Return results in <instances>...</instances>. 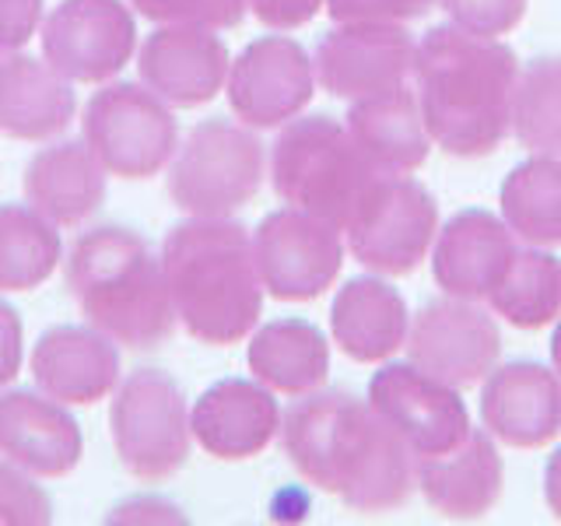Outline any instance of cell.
<instances>
[{
	"mask_svg": "<svg viewBox=\"0 0 561 526\" xmlns=\"http://www.w3.org/2000/svg\"><path fill=\"white\" fill-rule=\"evenodd\" d=\"M280 449L302 478L355 513H393L417 488V456L373 403L316 390L280 414Z\"/></svg>",
	"mask_w": 561,
	"mask_h": 526,
	"instance_id": "1",
	"label": "cell"
},
{
	"mask_svg": "<svg viewBox=\"0 0 561 526\" xmlns=\"http://www.w3.org/2000/svg\"><path fill=\"white\" fill-rule=\"evenodd\" d=\"M519 57L502 39H481L456 25H435L414 53L417 105L438 151L484 158L508 137V105Z\"/></svg>",
	"mask_w": 561,
	"mask_h": 526,
	"instance_id": "2",
	"label": "cell"
},
{
	"mask_svg": "<svg viewBox=\"0 0 561 526\" xmlns=\"http://www.w3.org/2000/svg\"><path fill=\"white\" fill-rule=\"evenodd\" d=\"M162 271L175 320L193 341L228 347L250 338L263 316L253 236L232 218H190L169 228Z\"/></svg>",
	"mask_w": 561,
	"mask_h": 526,
	"instance_id": "3",
	"label": "cell"
},
{
	"mask_svg": "<svg viewBox=\"0 0 561 526\" xmlns=\"http://www.w3.org/2000/svg\"><path fill=\"white\" fill-rule=\"evenodd\" d=\"M67 288L81 316L130 351L162 347L175 330L162 256L134 228L99 225L67 253Z\"/></svg>",
	"mask_w": 561,
	"mask_h": 526,
	"instance_id": "4",
	"label": "cell"
},
{
	"mask_svg": "<svg viewBox=\"0 0 561 526\" xmlns=\"http://www.w3.org/2000/svg\"><path fill=\"white\" fill-rule=\"evenodd\" d=\"M379 169L333 116H295L271 148V183L288 207L337 225L341 232L358 215Z\"/></svg>",
	"mask_w": 561,
	"mask_h": 526,
	"instance_id": "5",
	"label": "cell"
},
{
	"mask_svg": "<svg viewBox=\"0 0 561 526\" xmlns=\"http://www.w3.org/2000/svg\"><path fill=\"white\" fill-rule=\"evenodd\" d=\"M267 175L263 151L253 127L232 119L197 123L175 148L165 190L169 201L190 218H232L250 207Z\"/></svg>",
	"mask_w": 561,
	"mask_h": 526,
	"instance_id": "6",
	"label": "cell"
},
{
	"mask_svg": "<svg viewBox=\"0 0 561 526\" xmlns=\"http://www.w3.org/2000/svg\"><path fill=\"white\" fill-rule=\"evenodd\" d=\"M110 435L123 470L145 484L175 478L193 446L186 397L162 368H137L113 390Z\"/></svg>",
	"mask_w": 561,
	"mask_h": 526,
	"instance_id": "7",
	"label": "cell"
},
{
	"mask_svg": "<svg viewBox=\"0 0 561 526\" xmlns=\"http://www.w3.org/2000/svg\"><path fill=\"white\" fill-rule=\"evenodd\" d=\"M81 134L102 169L119 180H151L180 148L172 105L134 81H105L84 105Z\"/></svg>",
	"mask_w": 561,
	"mask_h": 526,
	"instance_id": "8",
	"label": "cell"
},
{
	"mask_svg": "<svg viewBox=\"0 0 561 526\" xmlns=\"http://www.w3.org/2000/svg\"><path fill=\"white\" fill-rule=\"evenodd\" d=\"M347 250L379 277L414 274L438 236V204L411 175H379L358 215L351 218Z\"/></svg>",
	"mask_w": 561,
	"mask_h": 526,
	"instance_id": "9",
	"label": "cell"
},
{
	"mask_svg": "<svg viewBox=\"0 0 561 526\" xmlns=\"http://www.w3.org/2000/svg\"><path fill=\"white\" fill-rule=\"evenodd\" d=\"M263 291L277 302H312L333 288L344 267L341 228L298 207L271 210L253 232Z\"/></svg>",
	"mask_w": 561,
	"mask_h": 526,
	"instance_id": "10",
	"label": "cell"
},
{
	"mask_svg": "<svg viewBox=\"0 0 561 526\" xmlns=\"http://www.w3.org/2000/svg\"><path fill=\"white\" fill-rule=\"evenodd\" d=\"M39 35L43 60L75 84L113 81L137 49V25L123 0H60Z\"/></svg>",
	"mask_w": 561,
	"mask_h": 526,
	"instance_id": "11",
	"label": "cell"
},
{
	"mask_svg": "<svg viewBox=\"0 0 561 526\" xmlns=\"http://www.w3.org/2000/svg\"><path fill=\"white\" fill-rule=\"evenodd\" d=\"M228 105L253 130L285 127L316 95L312 57L288 35H260L228 67Z\"/></svg>",
	"mask_w": 561,
	"mask_h": 526,
	"instance_id": "12",
	"label": "cell"
},
{
	"mask_svg": "<svg viewBox=\"0 0 561 526\" xmlns=\"http://www.w3.org/2000/svg\"><path fill=\"white\" fill-rule=\"evenodd\" d=\"M411 365L456 390L478 386L502 358V333L495 316L470 298H435L421 306L408 330Z\"/></svg>",
	"mask_w": 561,
	"mask_h": 526,
	"instance_id": "13",
	"label": "cell"
},
{
	"mask_svg": "<svg viewBox=\"0 0 561 526\" xmlns=\"http://www.w3.org/2000/svg\"><path fill=\"white\" fill-rule=\"evenodd\" d=\"M417 43L403 25L347 22L330 28L312 53L316 84L333 99H373L397 92L414 75Z\"/></svg>",
	"mask_w": 561,
	"mask_h": 526,
	"instance_id": "14",
	"label": "cell"
},
{
	"mask_svg": "<svg viewBox=\"0 0 561 526\" xmlns=\"http://www.w3.org/2000/svg\"><path fill=\"white\" fill-rule=\"evenodd\" d=\"M368 403L403 435L417 460L443 456L470 435V411L460 390L411 362L382 365L368 379Z\"/></svg>",
	"mask_w": 561,
	"mask_h": 526,
	"instance_id": "15",
	"label": "cell"
},
{
	"mask_svg": "<svg viewBox=\"0 0 561 526\" xmlns=\"http://www.w3.org/2000/svg\"><path fill=\"white\" fill-rule=\"evenodd\" d=\"M228 46L204 25H158L137 49V75L175 110L207 105L228 81Z\"/></svg>",
	"mask_w": 561,
	"mask_h": 526,
	"instance_id": "16",
	"label": "cell"
},
{
	"mask_svg": "<svg viewBox=\"0 0 561 526\" xmlns=\"http://www.w3.org/2000/svg\"><path fill=\"white\" fill-rule=\"evenodd\" d=\"M481 421L508 449H543L561 435V376L540 362L495 365L484 376Z\"/></svg>",
	"mask_w": 561,
	"mask_h": 526,
	"instance_id": "17",
	"label": "cell"
},
{
	"mask_svg": "<svg viewBox=\"0 0 561 526\" xmlns=\"http://www.w3.org/2000/svg\"><path fill=\"white\" fill-rule=\"evenodd\" d=\"M190 432L215 460H253L280 435V408L260 379H218L190 408Z\"/></svg>",
	"mask_w": 561,
	"mask_h": 526,
	"instance_id": "18",
	"label": "cell"
},
{
	"mask_svg": "<svg viewBox=\"0 0 561 526\" xmlns=\"http://www.w3.org/2000/svg\"><path fill=\"white\" fill-rule=\"evenodd\" d=\"M84 438L67 403L43 390L0 393V456L32 478L57 481L81 464Z\"/></svg>",
	"mask_w": 561,
	"mask_h": 526,
	"instance_id": "19",
	"label": "cell"
},
{
	"mask_svg": "<svg viewBox=\"0 0 561 526\" xmlns=\"http://www.w3.org/2000/svg\"><path fill=\"white\" fill-rule=\"evenodd\" d=\"M28 368L46 397L67 408H88L119 386V347L92 323H60L35 341Z\"/></svg>",
	"mask_w": 561,
	"mask_h": 526,
	"instance_id": "20",
	"label": "cell"
},
{
	"mask_svg": "<svg viewBox=\"0 0 561 526\" xmlns=\"http://www.w3.org/2000/svg\"><path fill=\"white\" fill-rule=\"evenodd\" d=\"M516 256V236L484 207H467L438 228L432 242V277L453 298L481 302Z\"/></svg>",
	"mask_w": 561,
	"mask_h": 526,
	"instance_id": "21",
	"label": "cell"
},
{
	"mask_svg": "<svg viewBox=\"0 0 561 526\" xmlns=\"http://www.w3.org/2000/svg\"><path fill=\"white\" fill-rule=\"evenodd\" d=\"M505 488V464L495 438L478 428L443 456L417 460V491L428 508L446 519H481L499 505Z\"/></svg>",
	"mask_w": 561,
	"mask_h": 526,
	"instance_id": "22",
	"label": "cell"
},
{
	"mask_svg": "<svg viewBox=\"0 0 561 526\" xmlns=\"http://www.w3.org/2000/svg\"><path fill=\"white\" fill-rule=\"evenodd\" d=\"M411 312L403 295L382 277H351L330 306V338L351 362L379 365L408 344Z\"/></svg>",
	"mask_w": 561,
	"mask_h": 526,
	"instance_id": "23",
	"label": "cell"
},
{
	"mask_svg": "<svg viewBox=\"0 0 561 526\" xmlns=\"http://www.w3.org/2000/svg\"><path fill=\"white\" fill-rule=\"evenodd\" d=\"M105 172L84 140H57L25 165V201L57 228H78L105 204Z\"/></svg>",
	"mask_w": 561,
	"mask_h": 526,
	"instance_id": "24",
	"label": "cell"
},
{
	"mask_svg": "<svg viewBox=\"0 0 561 526\" xmlns=\"http://www.w3.org/2000/svg\"><path fill=\"white\" fill-rule=\"evenodd\" d=\"M78 113V95L64 75L28 53H0V134L14 140L60 137Z\"/></svg>",
	"mask_w": 561,
	"mask_h": 526,
	"instance_id": "25",
	"label": "cell"
},
{
	"mask_svg": "<svg viewBox=\"0 0 561 526\" xmlns=\"http://www.w3.org/2000/svg\"><path fill=\"white\" fill-rule=\"evenodd\" d=\"M344 127L382 175H411L428 162L432 137L421 119L417 92L408 84L351 102Z\"/></svg>",
	"mask_w": 561,
	"mask_h": 526,
	"instance_id": "26",
	"label": "cell"
},
{
	"mask_svg": "<svg viewBox=\"0 0 561 526\" xmlns=\"http://www.w3.org/2000/svg\"><path fill=\"white\" fill-rule=\"evenodd\" d=\"M245 362H250L253 379L285 397L316 393L330 379L327 333L309 320H298V316L263 323L253 333Z\"/></svg>",
	"mask_w": 561,
	"mask_h": 526,
	"instance_id": "27",
	"label": "cell"
},
{
	"mask_svg": "<svg viewBox=\"0 0 561 526\" xmlns=\"http://www.w3.org/2000/svg\"><path fill=\"white\" fill-rule=\"evenodd\" d=\"M502 221L526 245H561V158L534 155L502 180Z\"/></svg>",
	"mask_w": 561,
	"mask_h": 526,
	"instance_id": "28",
	"label": "cell"
},
{
	"mask_svg": "<svg viewBox=\"0 0 561 526\" xmlns=\"http://www.w3.org/2000/svg\"><path fill=\"white\" fill-rule=\"evenodd\" d=\"M488 306L516 330H543L561 316V260L537 250H516L502 281L488 291Z\"/></svg>",
	"mask_w": 561,
	"mask_h": 526,
	"instance_id": "29",
	"label": "cell"
},
{
	"mask_svg": "<svg viewBox=\"0 0 561 526\" xmlns=\"http://www.w3.org/2000/svg\"><path fill=\"white\" fill-rule=\"evenodd\" d=\"M64 260L57 225L25 204H0V291L46 285Z\"/></svg>",
	"mask_w": 561,
	"mask_h": 526,
	"instance_id": "30",
	"label": "cell"
},
{
	"mask_svg": "<svg viewBox=\"0 0 561 526\" xmlns=\"http://www.w3.org/2000/svg\"><path fill=\"white\" fill-rule=\"evenodd\" d=\"M508 134L526 151L561 158V57H537L519 67Z\"/></svg>",
	"mask_w": 561,
	"mask_h": 526,
	"instance_id": "31",
	"label": "cell"
},
{
	"mask_svg": "<svg viewBox=\"0 0 561 526\" xmlns=\"http://www.w3.org/2000/svg\"><path fill=\"white\" fill-rule=\"evenodd\" d=\"M130 8L154 25L236 28L245 18V0H130Z\"/></svg>",
	"mask_w": 561,
	"mask_h": 526,
	"instance_id": "32",
	"label": "cell"
},
{
	"mask_svg": "<svg viewBox=\"0 0 561 526\" xmlns=\"http://www.w3.org/2000/svg\"><path fill=\"white\" fill-rule=\"evenodd\" d=\"M438 8L449 14V25L481 39H502L523 25L530 0H438Z\"/></svg>",
	"mask_w": 561,
	"mask_h": 526,
	"instance_id": "33",
	"label": "cell"
},
{
	"mask_svg": "<svg viewBox=\"0 0 561 526\" xmlns=\"http://www.w3.org/2000/svg\"><path fill=\"white\" fill-rule=\"evenodd\" d=\"M53 502L28 470L0 460V526H46Z\"/></svg>",
	"mask_w": 561,
	"mask_h": 526,
	"instance_id": "34",
	"label": "cell"
},
{
	"mask_svg": "<svg viewBox=\"0 0 561 526\" xmlns=\"http://www.w3.org/2000/svg\"><path fill=\"white\" fill-rule=\"evenodd\" d=\"M438 0H327V14L333 25L347 22H379V25H408L425 18Z\"/></svg>",
	"mask_w": 561,
	"mask_h": 526,
	"instance_id": "35",
	"label": "cell"
},
{
	"mask_svg": "<svg viewBox=\"0 0 561 526\" xmlns=\"http://www.w3.org/2000/svg\"><path fill=\"white\" fill-rule=\"evenodd\" d=\"M46 0H0V53H18L43 28Z\"/></svg>",
	"mask_w": 561,
	"mask_h": 526,
	"instance_id": "36",
	"label": "cell"
},
{
	"mask_svg": "<svg viewBox=\"0 0 561 526\" xmlns=\"http://www.w3.org/2000/svg\"><path fill=\"white\" fill-rule=\"evenodd\" d=\"M323 8H327V0H245V11H253L256 22L274 32L302 28Z\"/></svg>",
	"mask_w": 561,
	"mask_h": 526,
	"instance_id": "37",
	"label": "cell"
},
{
	"mask_svg": "<svg viewBox=\"0 0 561 526\" xmlns=\"http://www.w3.org/2000/svg\"><path fill=\"white\" fill-rule=\"evenodd\" d=\"M22 344H25L22 316L0 298V390L22 373Z\"/></svg>",
	"mask_w": 561,
	"mask_h": 526,
	"instance_id": "38",
	"label": "cell"
},
{
	"mask_svg": "<svg viewBox=\"0 0 561 526\" xmlns=\"http://www.w3.org/2000/svg\"><path fill=\"white\" fill-rule=\"evenodd\" d=\"M543 502H548L551 516L561 519V446L548 456V467H543Z\"/></svg>",
	"mask_w": 561,
	"mask_h": 526,
	"instance_id": "39",
	"label": "cell"
},
{
	"mask_svg": "<svg viewBox=\"0 0 561 526\" xmlns=\"http://www.w3.org/2000/svg\"><path fill=\"white\" fill-rule=\"evenodd\" d=\"M551 365H554V373L561 376V316L554 320V333H551Z\"/></svg>",
	"mask_w": 561,
	"mask_h": 526,
	"instance_id": "40",
	"label": "cell"
}]
</instances>
